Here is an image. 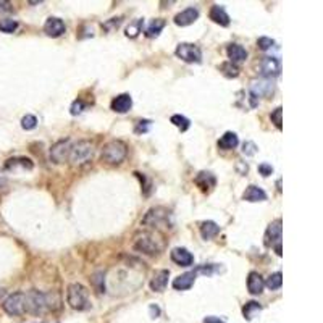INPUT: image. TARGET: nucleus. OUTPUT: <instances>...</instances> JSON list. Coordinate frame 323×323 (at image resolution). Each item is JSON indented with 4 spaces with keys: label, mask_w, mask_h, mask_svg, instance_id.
I'll use <instances>...</instances> for the list:
<instances>
[{
    "label": "nucleus",
    "mask_w": 323,
    "mask_h": 323,
    "mask_svg": "<svg viewBox=\"0 0 323 323\" xmlns=\"http://www.w3.org/2000/svg\"><path fill=\"white\" fill-rule=\"evenodd\" d=\"M133 107V99L130 94H120L110 103V108L115 113H128Z\"/></svg>",
    "instance_id": "f3484780"
},
{
    "label": "nucleus",
    "mask_w": 323,
    "mask_h": 323,
    "mask_svg": "<svg viewBox=\"0 0 323 323\" xmlns=\"http://www.w3.org/2000/svg\"><path fill=\"white\" fill-rule=\"evenodd\" d=\"M257 144L252 142V141H246L244 144H242V154H244L246 157H254L255 154H257Z\"/></svg>",
    "instance_id": "c9c22d12"
},
{
    "label": "nucleus",
    "mask_w": 323,
    "mask_h": 323,
    "mask_svg": "<svg viewBox=\"0 0 323 323\" xmlns=\"http://www.w3.org/2000/svg\"><path fill=\"white\" fill-rule=\"evenodd\" d=\"M242 199H244L246 202H264V200H267V192L262 189V187L249 186L246 187L244 194H242Z\"/></svg>",
    "instance_id": "b1692460"
},
{
    "label": "nucleus",
    "mask_w": 323,
    "mask_h": 323,
    "mask_svg": "<svg viewBox=\"0 0 323 323\" xmlns=\"http://www.w3.org/2000/svg\"><path fill=\"white\" fill-rule=\"evenodd\" d=\"M149 126H150V121L149 120H141V121H138V126H136V131L138 134H141V133H145L149 130Z\"/></svg>",
    "instance_id": "58836bf2"
},
{
    "label": "nucleus",
    "mask_w": 323,
    "mask_h": 323,
    "mask_svg": "<svg viewBox=\"0 0 323 323\" xmlns=\"http://www.w3.org/2000/svg\"><path fill=\"white\" fill-rule=\"evenodd\" d=\"M259 172H260V175L262 176H270L272 173H273V167L272 165H268V163H260L259 165Z\"/></svg>",
    "instance_id": "ea45409f"
},
{
    "label": "nucleus",
    "mask_w": 323,
    "mask_h": 323,
    "mask_svg": "<svg viewBox=\"0 0 323 323\" xmlns=\"http://www.w3.org/2000/svg\"><path fill=\"white\" fill-rule=\"evenodd\" d=\"M142 24H144V20H136V21L130 23V26L126 28V36H128V38H131V39L136 38V36L142 31Z\"/></svg>",
    "instance_id": "473e14b6"
},
{
    "label": "nucleus",
    "mask_w": 323,
    "mask_h": 323,
    "mask_svg": "<svg viewBox=\"0 0 323 323\" xmlns=\"http://www.w3.org/2000/svg\"><path fill=\"white\" fill-rule=\"evenodd\" d=\"M163 247H165V242L158 234L152 233V231H141L134 236L133 239V249L139 254L149 255V257H154V255H158Z\"/></svg>",
    "instance_id": "f257e3e1"
},
{
    "label": "nucleus",
    "mask_w": 323,
    "mask_h": 323,
    "mask_svg": "<svg viewBox=\"0 0 323 323\" xmlns=\"http://www.w3.org/2000/svg\"><path fill=\"white\" fill-rule=\"evenodd\" d=\"M120 23H121V18H112L110 21H107L105 24H103V28H107V29L110 28V26H112V28H118Z\"/></svg>",
    "instance_id": "79ce46f5"
},
{
    "label": "nucleus",
    "mask_w": 323,
    "mask_h": 323,
    "mask_svg": "<svg viewBox=\"0 0 323 323\" xmlns=\"http://www.w3.org/2000/svg\"><path fill=\"white\" fill-rule=\"evenodd\" d=\"M65 31H66L65 23L57 16L47 18L46 23H44V33L48 36V38H60L62 34H65Z\"/></svg>",
    "instance_id": "ddd939ff"
},
{
    "label": "nucleus",
    "mask_w": 323,
    "mask_h": 323,
    "mask_svg": "<svg viewBox=\"0 0 323 323\" xmlns=\"http://www.w3.org/2000/svg\"><path fill=\"white\" fill-rule=\"evenodd\" d=\"M170 121L178 128L180 131H187L189 130V126H191V121L187 120L186 117H183V115H173L172 118H170Z\"/></svg>",
    "instance_id": "7c9ffc66"
},
{
    "label": "nucleus",
    "mask_w": 323,
    "mask_h": 323,
    "mask_svg": "<svg viewBox=\"0 0 323 323\" xmlns=\"http://www.w3.org/2000/svg\"><path fill=\"white\" fill-rule=\"evenodd\" d=\"M194 183L200 187V191H204V192H209L213 186H215V176H213L210 172H200L196 178H194Z\"/></svg>",
    "instance_id": "4be33fe9"
},
{
    "label": "nucleus",
    "mask_w": 323,
    "mask_h": 323,
    "mask_svg": "<svg viewBox=\"0 0 323 323\" xmlns=\"http://www.w3.org/2000/svg\"><path fill=\"white\" fill-rule=\"evenodd\" d=\"M273 86L272 79H267V78H262V79H255L251 84V94L255 95L259 99V97H270L273 94Z\"/></svg>",
    "instance_id": "f8f14e48"
},
{
    "label": "nucleus",
    "mask_w": 323,
    "mask_h": 323,
    "mask_svg": "<svg viewBox=\"0 0 323 323\" xmlns=\"http://www.w3.org/2000/svg\"><path fill=\"white\" fill-rule=\"evenodd\" d=\"M237 144H239V139H237V134L233 131H227L218 139V147L222 150H233L237 147Z\"/></svg>",
    "instance_id": "393cba45"
},
{
    "label": "nucleus",
    "mask_w": 323,
    "mask_h": 323,
    "mask_svg": "<svg viewBox=\"0 0 323 323\" xmlns=\"http://www.w3.org/2000/svg\"><path fill=\"white\" fill-rule=\"evenodd\" d=\"M94 157V144L89 141H78L75 145H71L68 160L71 165H83V163L89 162Z\"/></svg>",
    "instance_id": "423d86ee"
},
{
    "label": "nucleus",
    "mask_w": 323,
    "mask_h": 323,
    "mask_svg": "<svg viewBox=\"0 0 323 323\" xmlns=\"http://www.w3.org/2000/svg\"><path fill=\"white\" fill-rule=\"evenodd\" d=\"M204 323H225V322H222L220 319H217V317H207V319L204 320Z\"/></svg>",
    "instance_id": "a18cd8bd"
},
{
    "label": "nucleus",
    "mask_w": 323,
    "mask_h": 323,
    "mask_svg": "<svg viewBox=\"0 0 323 323\" xmlns=\"http://www.w3.org/2000/svg\"><path fill=\"white\" fill-rule=\"evenodd\" d=\"M281 284H283V275H281V272H277V273H272L270 277L267 278V281H265V286L270 291H277L281 288Z\"/></svg>",
    "instance_id": "c85d7f7f"
},
{
    "label": "nucleus",
    "mask_w": 323,
    "mask_h": 323,
    "mask_svg": "<svg viewBox=\"0 0 323 323\" xmlns=\"http://www.w3.org/2000/svg\"><path fill=\"white\" fill-rule=\"evenodd\" d=\"M141 223L150 228H168L172 225V212L165 207H152L144 215Z\"/></svg>",
    "instance_id": "20e7f679"
},
{
    "label": "nucleus",
    "mask_w": 323,
    "mask_h": 323,
    "mask_svg": "<svg viewBox=\"0 0 323 323\" xmlns=\"http://www.w3.org/2000/svg\"><path fill=\"white\" fill-rule=\"evenodd\" d=\"M5 183H7V178H5V175H3V170H0V187H3Z\"/></svg>",
    "instance_id": "49530a36"
},
{
    "label": "nucleus",
    "mask_w": 323,
    "mask_h": 323,
    "mask_svg": "<svg viewBox=\"0 0 323 323\" xmlns=\"http://www.w3.org/2000/svg\"><path fill=\"white\" fill-rule=\"evenodd\" d=\"M262 312V306L255 301H249L246 302V306L242 307V315H244L246 320H252L254 317H257Z\"/></svg>",
    "instance_id": "bb28decb"
},
{
    "label": "nucleus",
    "mask_w": 323,
    "mask_h": 323,
    "mask_svg": "<svg viewBox=\"0 0 323 323\" xmlns=\"http://www.w3.org/2000/svg\"><path fill=\"white\" fill-rule=\"evenodd\" d=\"M197 18H199V10L196 7H189V8L180 11V13L175 16L173 21H175L176 26L185 28V26H189V24H192L194 21L197 20Z\"/></svg>",
    "instance_id": "2eb2a0df"
},
{
    "label": "nucleus",
    "mask_w": 323,
    "mask_h": 323,
    "mask_svg": "<svg viewBox=\"0 0 323 323\" xmlns=\"http://www.w3.org/2000/svg\"><path fill=\"white\" fill-rule=\"evenodd\" d=\"M5 168L10 170V172H15L16 168L33 170L34 163L31 158H28V157H15V158H8V160L5 162Z\"/></svg>",
    "instance_id": "412c9836"
},
{
    "label": "nucleus",
    "mask_w": 323,
    "mask_h": 323,
    "mask_svg": "<svg viewBox=\"0 0 323 323\" xmlns=\"http://www.w3.org/2000/svg\"><path fill=\"white\" fill-rule=\"evenodd\" d=\"M70 149H71V142L70 139H63V141H58L52 145L50 149V160L53 163H65L68 160V155H70Z\"/></svg>",
    "instance_id": "9d476101"
},
{
    "label": "nucleus",
    "mask_w": 323,
    "mask_h": 323,
    "mask_svg": "<svg viewBox=\"0 0 323 323\" xmlns=\"http://www.w3.org/2000/svg\"><path fill=\"white\" fill-rule=\"evenodd\" d=\"M209 16L213 23L220 24V26H228L230 24V16L227 13V10H225V7H222V5H213V7L210 8Z\"/></svg>",
    "instance_id": "5701e85b"
},
{
    "label": "nucleus",
    "mask_w": 323,
    "mask_h": 323,
    "mask_svg": "<svg viewBox=\"0 0 323 323\" xmlns=\"http://www.w3.org/2000/svg\"><path fill=\"white\" fill-rule=\"evenodd\" d=\"M257 46H259L260 50H268V48H272L273 46H275V41L270 39V38H259Z\"/></svg>",
    "instance_id": "e433bc0d"
},
{
    "label": "nucleus",
    "mask_w": 323,
    "mask_h": 323,
    "mask_svg": "<svg viewBox=\"0 0 323 323\" xmlns=\"http://www.w3.org/2000/svg\"><path fill=\"white\" fill-rule=\"evenodd\" d=\"M260 73L267 79L279 76L281 75V62L277 57H265L260 62Z\"/></svg>",
    "instance_id": "9b49d317"
},
{
    "label": "nucleus",
    "mask_w": 323,
    "mask_h": 323,
    "mask_svg": "<svg viewBox=\"0 0 323 323\" xmlns=\"http://www.w3.org/2000/svg\"><path fill=\"white\" fill-rule=\"evenodd\" d=\"M10 10H11L10 2H0V13H7Z\"/></svg>",
    "instance_id": "37998d69"
},
{
    "label": "nucleus",
    "mask_w": 323,
    "mask_h": 323,
    "mask_svg": "<svg viewBox=\"0 0 323 323\" xmlns=\"http://www.w3.org/2000/svg\"><path fill=\"white\" fill-rule=\"evenodd\" d=\"M283 108L281 107H277L275 110H273L272 113H270V120H272V123L275 125L278 130H281L283 128Z\"/></svg>",
    "instance_id": "f704fd0d"
},
{
    "label": "nucleus",
    "mask_w": 323,
    "mask_h": 323,
    "mask_svg": "<svg viewBox=\"0 0 323 323\" xmlns=\"http://www.w3.org/2000/svg\"><path fill=\"white\" fill-rule=\"evenodd\" d=\"M170 257H172V260L180 267H191L194 264V255L187 251L186 247H175L173 251L170 252Z\"/></svg>",
    "instance_id": "4468645a"
},
{
    "label": "nucleus",
    "mask_w": 323,
    "mask_h": 323,
    "mask_svg": "<svg viewBox=\"0 0 323 323\" xmlns=\"http://www.w3.org/2000/svg\"><path fill=\"white\" fill-rule=\"evenodd\" d=\"M168 278H170V272L168 270H158L154 273V277L150 279V289L154 292H163L168 284Z\"/></svg>",
    "instance_id": "a211bd4d"
},
{
    "label": "nucleus",
    "mask_w": 323,
    "mask_h": 323,
    "mask_svg": "<svg viewBox=\"0 0 323 323\" xmlns=\"http://www.w3.org/2000/svg\"><path fill=\"white\" fill-rule=\"evenodd\" d=\"M196 272H186L183 273V275L176 277L173 279V288L176 291H186V289H191L194 281H196Z\"/></svg>",
    "instance_id": "6ab92c4d"
},
{
    "label": "nucleus",
    "mask_w": 323,
    "mask_h": 323,
    "mask_svg": "<svg viewBox=\"0 0 323 323\" xmlns=\"http://www.w3.org/2000/svg\"><path fill=\"white\" fill-rule=\"evenodd\" d=\"M265 288V279L262 278L259 272H251L247 275V289L252 296H259L264 292Z\"/></svg>",
    "instance_id": "dca6fc26"
},
{
    "label": "nucleus",
    "mask_w": 323,
    "mask_h": 323,
    "mask_svg": "<svg viewBox=\"0 0 323 323\" xmlns=\"http://www.w3.org/2000/svg\"><path fill=\"white\" fill-rule=\"evenodd\" d=\"M103 275L102 273H97V275H94L92 278V283L95 286V289L99 291V292H105V283H103Z\"/></svg>",
    "instance_id": "4c0bfd02"
},
{
    "label": "nucleus",
    "mask_w": 323,
    "mask_h": 323,
    "mask_svg": "<svg viewBox=\"0 0 323 323\" xmlns=\"http://www.w3.org/2000/svg\"><path fill=\"white\" fill-rule=\"evenodd\" d=\"M150 315H152V319H157V317L160 315V309L157 306H150Z\"/></svg>",
    "instance_id": "c03bdc74"
},
{
    "label": "nucleus",
    "mask_w": 323,
    "mask_h": 323,
    "mask_svg": "<svg viewBox=\"0 0 323 323\" xmlns=\"http://www.w3.org/2000/svg\"><path fill=\"white\" fill-rule=\"evenodd\" d=\"M66 301L68 306L75 310H88L91 307L89 291L79 283H71L66 289Z\"/></svg>",
    "instance_id": "7ed1b4c3"
},
{
    "label": "nucleus",
    "mask_w": 323,
    "mask_h": 323,
    "mask_svg": "<svg viewBox=\"0 0 323 323\" xmlns=\"http://www.w3.org/2000/svg\"><path fill=\"white\" fill-rule=\"evenodd\" d=\"M83 108H84V103L81 100H75L70 108V112H71V115H79L83 112Z\"/></svg>",
    "instance_id": "a19ab883"
},
{
    "label": "nucleus",
    "mask_w": 323,
    "mask_h": 323,
    "mask_svg": "<svg viewBox=\"0 0 323 323\" xmlns=\"http://www.w3.org/2000/svg\"><path fill=\"white\" fill-rule=\"evenodd\" d=\"M16 29H18V21L10 20V18H3V20H0V33L11 34V33H15Z\"/></svg>",
    "instance_id": "c756f323"
},
{
    "label": "nucleus",
    "mask_w": 323,
    "mask_h": 323,
    "mask_svg": "<svg viewBox=\"0 0 323 323\" xmlns=\"http://www.w3.org/2000/svg\"><path fill=\"white\" fill-rule=\"evenodd\" d=\"M199 230H200V236H202L205 241L212 239V237H215L218 233H220V227H218V225L215 222H212V220L202 222V223H200Z\"/></svg>",
    "instance_id": "a878e982"
},
{
    "label": "nucleus",
    "mask_w": 323,
    "mask_h": 323,
    "mask_svg": "<svg viewBox=\"0 0 323 323\" xmlns=\"http://www.w3.org/2000/svg\"><path fill=\"white\" fill-rule=\"evenodd\" d=\"M227 53H228V58L230 62L233 65H237V63H242L247 60V50L242 46L239 44H231L228 46L227 48Z\"/></svg>",
    "instance_id": "aec40b11"
},
{
    "label": "nucleus",
    "mask_w": 323,
    "mask_h": 323,
    "mask_svg": "<svg viewBox=\"0 0 323 323\" xmlns=\"http://www.w3.org/2000/svg\"><path fill=\"white\" fill-rule=\"evenodd\" d=\"M47 323H52V322H47ZM53 323H57V322H53Z\"/></svg>",
    "instance_id": "de8ad7c7"
},
{
    "label": "nucleus",
    "mask_w": 323,
    "mask_h": 323,
    "mask_svg": "<svg viewBox=\"0 0 323 323\" xmlns=\"http://www.w3.org/2000/svg\"><path fill=\"white\" fill-rule=\"evenodd\" d=\"M281 220H273L268 228L265 231V236H264V242L267 247H275L278 244H281V233H283V227H281Z\"/></svg>",
    "instance_id": "1a4fd4ad"
},
{
    "label": "nucleus",
    "mask_w": 323,
    "mask_h": 323,
    "mask_svg": "<svg viewBox=\"0 0 323 323\" xmlns=\"http://www.w3.org/2000/svg\"><path fill=\"white\" fill-rule=\"evenodd\" d=\"M126 155H128V145L123 141L115 139V141H110L103 145L100 158L102 162L108 163V165H120L126 158Z\"/></svg>",
    "instance_id": "f03ea898"
},
{
    "label": "nucleus",
    "mask_w": 323,
    "mask_h": 323,
    "mask_svg": "<svg viewBox=\"0 0 323 323\" xmlns=\"http://www.w3.org/2000/svg\"><path fill=\"white\" fill-rule=\"evenodd\" d=\"M3 310L11 317H20L24 314V292H13L2 304Z\"/></svg>",
    "instance_id": "6e6552de"
},
{
    "label": "nucleus",
    "mask_w": 323,
    "mask_h": 323,
    "mask_svg": "<svg viewBox=\"0 0 323 323\" xmlns=\"http://www.w3.org/2000/svg\"><path fill=\"white\" fill-rule=\"evenodd\" d=\"M163 26H165V20H162V18H157V20H154L152 21L149 26H147V29H145V36L147 38H157L158 34H160V31L163 29Z\"/></svg>",
    "instance_id": "cd10ccee"
},
{
    "label": "nucleus",
    "mask_w": 323,
    "mask_h": 323,
    "mask_svg": "<svg viewBox=\"0 0 323 323\" xmlns=\"http://www.w3.org/2000/svg\"><path fill=\"white\" fill-rule=\"evenodd\" d=\"M38 126V118L34 117V115H24L21 118V128L26 131H31L34 128Z\"/></svg>",
    "instance_id": "72a5a7b5"
},
{
    "label": "nucleus",
    "mask_w": 323,
    "mask_h": 323,
    "mask_svg": "<svg viewBox=\"0 0 323 323\" xmlns=\"http://www.w3.org/2000/svg\"><path fill=\"white\" fill-rule=\"evenodd\" d=\"M175 53H176V57L183 60V62H187V63L202 62V52H200V48L194 44H189V42H181V44L176 47Z\"/></svg>",
    "instance_id": "0eeeda50"
},
{
    "label": "nucleus",
    "mask_w": 323,
    "mask_h": 323,
    "mask_svg": "<svg viewBox=\"0 0 323 323\" xmlns=\"http://www.w3.org/2000/svg\"><path fill=\"white\" fill-rule=\"evenodd\" d=\"M220 71L223 73L227 78H237L239 76V68L236 65H233L231 62H225L220 65Z\"/></svg>",
    "instance_id": "2f4dec72"
},
{
    "label": "nucleus",
    "mask_w": 323,
    "mask_h": 323,
    "mask_svg": "<svg viewBox=\"0 0 323 323\" xmlns=\"http://www.w3.org/2000/svg\"><path fill=\"white\" fill-rule=\"evenodd\" d=\"M47 310V297L44 292L36 289L24 292V314L42 315Z\"/></svg>",
    "instance_id": "39448f33"
}]
</instances>
